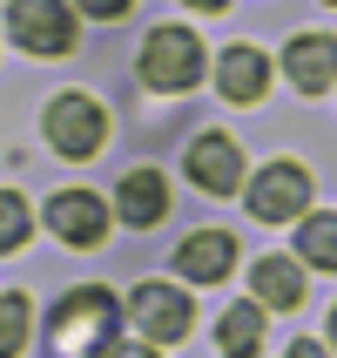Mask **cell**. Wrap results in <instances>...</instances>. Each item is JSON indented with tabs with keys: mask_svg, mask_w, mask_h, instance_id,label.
I'll return each mask as SVG.
<instances>
[{
	"mask_svg": "<svg viewBox=\"0 0 337 358\" xmlns=\"http://www.w3.org/2000/svg\"><path fill=\"white\" fill-rule=\"evenodd\" d=\"M47 338H54L61 352H95L101 358L115 345V298H108V291H75V298L47 318Z\"/></svg>",
	"mask_w": 337,
	"mask_h": 358,
	"instance_id": "6da1fadb",
	"label": "cell"
},
{
	"mask_svg": "<svg viewBox=\"0 0 337 358\" xmlns=\"http://www.w3.org/2000/svg\"><path fill=\"white\" fill-rule=\"evenodd\" d=\"M47 142H54L61 156L88 162L108 142V108H101L95 95H54L47 101Z\"/></svg>",
	"mask_w": 337,
	"mask_h": 358,
	"instance_id": "7a4b0ae2",
	"label": "cell"
},
{
	"mask_svg": "<svg viewBox=\"0 0 337 358\" xmlns=\"http://www.w3.org/2000/svg\"><path fill=\"white\" fill-rule=\"evenodd\" d=\"M7 34L27 55H68L75 48V14H68V0H7Z\"/></svg>",
	"mask_w": 337,
	"mask_h": 358,
	"instance_id": "3957f363",
	"label": "cell"
},
{
	"mask_svg": "<svg viewBox=\"0 0 337 358\" xmlns=\"http://www.w3.org/2000/svg\"><path fill=\"white\" fill-rule=\"evenodd\" d=\"M202 75V41L189 27H156L142 41V81L149 88H189Z\"/></svg>",
	"mask_w": 337,
	"mask_h": 358,
	"instance_id": "277c9868",
	"label": "cell"
},
{
	"mask_svg": "<svg viewBox=\"0 0 337 358\" xmlns=\"http://www.w3.org/2000/svg\"><path fill=\"white\" fill-rule=\"evenodd\" d=\"M310 210V176L304 162H270L257 182H250V217L257 223H290Z\"/></svg>",
	"mask_w": 337,
	"mask_h": 358,
	"instance_id": "5b68a950",
	"label": "cell"
},
{
	"mask_svg": "<svg viewBox=\"0 0 337 358\" xmlns=\"http://www.w3.org/2000/svg\"><path fill=\"white\" fill-rule=\"evenodd\" d=\"M128 318L142 324V338H149V345H176L196 311H189V298L169 291V284H142L135 298H128Z\"/></svg>",
	"mask_w": 337,
	"mask_h": 358,
	"instance_id": "8992f818",
	"label": "cell"
},
{
	"mask_svg": "<svg viewBox=\"0 0 337 358\" xmlns=\"http://www.w3.org/2000/svg\"><path fill=\"white\" fill-rule=\"evenodd\" d=\"M189 176H196L202 196H230V189L243 182V156H237V142L216 136V129H209V136H196V142H189Z\"/></svg>",
	"mask_w": 337,
	"mask_h": 358,
	"instance_id": "52a82bcc",
	"label": "cell"
},
{
	"mask_svg": "<svg viewBox=\"0 0 337 358\" xmlns=\"http://www.w3.org/2000/svg\"><path fill=\"white\" fill-rule=\"evenodd\" d=\"M47 230L68 237L75 250H88V243L108 237V210H101V196H88V189H61V196L47 203Z\"/></svg>",
	"mask_w": 337,
	"mask_h": 358,
	"instance_id": "ba28073f",
	"label": "cell"
},
{
	"mask_svg": "<svg viewBox=\"0 0 337 358\" xmlns=\"http://www.w3.org/2000/svg\"><path fill=\"white\" fill-rule=\"evenodd\" d=\"M283 75L297 81L304 95H324L337 81V34H297L283 48Z\"/></svg>",
	"mask_w": 337,
	"mask_h": 358,
	"instance_id": "9c48e42d",
	"label": "cell"
},
{
	"mask_svg": "<svg viewBox=\"0 0 337 358\" xmlns=\"http://www.w3.org/2000/svg\"><path fill=\"white\" fill-rule=\"evenodd\" d=\"M230 264H237V237H230V230H196V237H182V250H176V271L196 278V284L230 278Z\"/></svg>",
	"mask_w": 337,
	"mask_h": 358,
	"instance_id": "30bf717a",
	"label": "cell"
},
{
	"mask_svg": "<svg viewBox=\"0 0 337 358\" xmlns=\"http://www.w3.org/2000/svg\"><path fill=\"white\" fill-rule=\"evenodd\" d=\"M216 88L230 101H263V88H270V61H263V48H223V55H216Z\"/></svg>",
	"mask_w": 337,
	"mask_h": 358,
	"instance_id": "8fae6325",
	"label": "cell"
},
{
	"mask_svg": "<svg viewBox=\"0 0 337 358\" xmlns=\"http://www.w3.org/2000/svg\"><path fill=\"white\" fill-rule=\"evenodd\" d=\"M121 223H135V230H149V223L169 210V182H162V169H128L121 176V196H115Z\"/></svg>",
	"mask_w": 337,
	"mask_h": 358,
	"instance_id": "7c38bea8",
	"label": "cell"
},
{
	"mask_svg": "<svg viewBox=\"0 0 337 358\" xmlns=\"http://www.w3.org/2000/svg\"><path fill=\"white\" fill-rule=\"evenodd\" d=\"M250 291H257L263 311H290V304H304V271H297L290 257H257Z\"/></svg>",
	"mask_w": 337,
	"mask_h": 358,
	"instance_id": "4fadbf2b",
	"label": "cell"
},
{
	"mask_svg": "<svg viewBox=\"0 0 337 358\" xmlns=\"http://www.w3.org/2000/svg\"><path fill=\"white\" fill-rule=\"evenodd\" d=\"M216 345H223L230 358H257V352H263V304H257V298L237 304V311L216 324Z\"/></svg>",
	"mask_w": 337,
	"mask_h": 358,
	"instance_id": "5bb4252c",
	"label": "cell"
},
{
	"mask_svg": "<svg viewBox=\"0 0 337 358\" xmlns=\"http://www.w3.org/2000/svg\"><path fill=\"white\" fill-rule=\"evenodd\" d=\"M297 250H304V264H317V271H337V217H304V230H297Z\"/></svg>",
	"mask_w": 337,
	"mask_h": 358,
	"instance_id": "9a60e30c",
	"label": "cell"
},
{
	"mask_svg": "<svg viewBox=\"0 0 337 358\" xmlns=\"http://www.w3.org/2000/svg\"><path fill=\"white\" fill-rule=\"evenodd\" d=\"M27 318H34V304L20 291H0V358H14L27 345Z\"/></svg>",
	"mask_w": 337,
	"mask_h": 358,
	"instance_id": "2e32d148",
	"label": "cell"
},
{
	"mask_svg": "<svg viewBox=\"0 0 337 358\" xmlns=\"http://www.w3.org/2000/svg\"><path fill=\"white\" fill-rule=\"evenodd\" d=\"M20 243H27V203L0 189V250H20Z\"/></svg>",
	"mask_w": 337,
	"mask_h": 358,
	"instance_id": "e0dca14e",
	"label": "cell"
},
{
	"mask_svg": "<svg viewBox=\"0 0 337 358\" xmlns=\"http://www.w3.org/2000/svg\"><path fill=\"white\" fill-rule=\"evenodd\" d=\"M81 14H95V20H115V14H128V0H75Z\"/></svg>",
	"mask_w": 337,
	"mask_h": 358,
	"instance_id": "ac0fdd59",
	"label": "cell"
},
{
	"mask_svg": "<svg viewBox=\"0 0 337 358\" xmlns=\"http://www.w3.org/2000/svg\"><path fill=\"white\" fill-rule=\"evenodd\" d=\"M101 358H162V352H156V345H108Z\"/></svg>",
	"mask_w": 337,
	"mask_h": 358,
	"instance_id": "d6986e66",
	"label": "cell"
},
{
	"mask_svg": "<svg viewBox=\"0 0 337 358\" xmlns=\"http://www.w3.org/2000/svg\"><path fill=\"white\" fill-rule=\"evenodd\" d=\"M283 358H331V352H324L317 338H297V345H290V352H283Z\"/></svg>",
	"mask_w": 337,
	"mask_h": 358,
	"instance_id": "ffe728a7",
	"label": "cell"
},
{
	"mask_svg": "<svg viewBox=\"0 0 337 358\" xmlns=\"http://www.w3.org/2000/svg\"><path fill=\"white\" fill-rule=\"evenodd\" d=\"M189 7H202V14H223V7H230V0H189Z\"/></svg>",
	"mask_w": 337,
	"mask_h": 358,
	"instance_id": "44dd1931",
	"label": "cell"
},
{
	"mask_svg": "<svg viewBox=\"0 0 337 358\" xmlns=\"http://www.w3.org/2000/svg\"><path fill=\"white\" fill-rule=\"evenodd\" d=\"M331 345H337V311H331Z\"/></svg>",
	"mask_w": 337,
	"mask_h": 358,
	"instance_id": "7402d4cb",
	"label": "cell"
},
{
	"mask_svg": "<svg viewBox=\"0 0 337 358\" xmlns=\"http://www.w3.org/2000/svg\"><path fill=\"white\" fill-rule=\"evenodd\" d=\"M331 7H337V0H331Z\"/></svg>",
	"mask_w": 337,
	"mask_h": 358,
	"instance_id": "603a6c76",
	"label": "cell"
}]
</instances>
